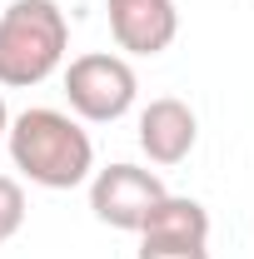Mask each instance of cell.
I'll list each match as a JSON object with an SVG mask.
<instances>
[{
    "instance_id": "cell-7",
    "label": "cell",
    "mask_w": 254,
    "mask_h": 259,
    "mask_svg": "<svg viewBox=\"0 0 254 259\" xmlns=\"http://www.w3.org/2000/svg\"><path fill=\"white\" fill-rule=\"evenodd\" d=\"M140 239L155 244H209V209L190 194H164L150 220L140 225Z\"/></svg>"
},
{
    "instance_id": "cell-9",
    "label": "cell",
    "mask_w": 254,
    "mask_h": 259,
    "mask_svg": "<svg viewBox=\"0 0 254 259\" xmlns=\"http://www.w3.org/2000/svg\"><path fill=\"white\" fill-rule=\"evenodd\" d=\"M135 259H209V249L204 244H155V239H140Z\"/></svg>"
},
{
    "instance_id": "cell-6",
    "label": "cell",
    "mask_w": 254,
    "mask_h": 259,
    "mask_svg": "<svg viewBox=\"0 0 254 259\" xmlns=\"http://www.w3.org/2000/svg\"><path fill=\"white\" fill-rule=\"evenodd\" d=\"M194 145H199V115L185 100L159 95L140 110V150L150 155V164H180L190 160Z\"/></svg>"
},
{
    "instance_id": "cell-4",
    "label": "cell",
    "mask_w": 254,
    "mask_h": 259,
    "mask_svg": "<svg viewBox=\"0 0 254 259\" xmlns=\"http://www.w3.org/2000/svg\"><path fill=\"white\" fill-rule=\"evenodd\" d=\"M164 194L170 190H164V180L155 169H140V164H125V160L90 175V209H95L100 225H110V229L140 234V225L150 220V209Z\"/></svg>"
},
{
    "instance_id": "cell-5",
    "label": "cell",
    "mask_w": 254,
    "mask_h": 259,
    "mask_svg": "<svg viewBox=\"0 0 254 259\" xmlns=\"http://www.w3.org/2000/svg\"><path fill=\"white\" fill-rule=\"evenodd\" d=\"M110 35L125 55H164L180 35V5L175 0H105Z\"/></svg>"
},
{
    "instance_id": "cell-10",
    "label": "cell",
    "mask_w": 254,
    "mask_h": 259,
    "mask_svg": "<svg viewBox=\"0 0 254 259\" xmlns=\"http://www.w3.org/2000/svg\"><path fill=\"white\" fill-rule=\"evenodd\" d=\"M5 130H10V110H5V95H0V145H5Z\"/></svg>"
},
{
    "instance_id": "cell-2",
    "label": "cell",
    "mask_w": 254,
    "mask_h": 259,
    "mask_svg": "<svg viewBox=\"0 0 254 259\" xmlns=\"http://www.w3.org/2000/svg\"><path fill=\"white\" fill-rule=\"evenodd\" d=\"M70 20L55 0H10L0 10V85L30 90L65 65Z\"/></svg>"
},
{
    "instance_id": "cell-8",
    "label": "cell",
    "mask_w": 254,
    "mask_h": 259,
    "mask_svg": "<svg viewBox=\"0 0 254 259\" xmlns=\"http://www.w3.org/2000/svg\"><path fill=\"white\" fill-rule=\"evenodd\" d=\"M20 229H25V190H20V180L0 175V244L15 239Z\"/></svg>"
},
{
    "instance_id": "cell-3",
    "label": "cell",
    "mask_w": 254,
    "mask_h": 259,
    "mask_svg": "<svg viewBox=\"0 0 254 259\" xmlns=\"http://www.w3.org/2000/svg\"><path fill=\"white\" fill-rule=\"evenodd\" d=\"M140 95V80H135V65L115 50H90V55H75L65 65V100L80 120L90 125H115L135 110Z\"/></svg>"
},
{
    "instance_id": "cell-1",
    "label": "cell",
    "mask_w": 254,
    "mask_h": 259,
    "mask_svg": "<svg viewBox=\"0 0 254 259\" xmlns=\"http://www.w3.org/2000/svg\"><path fill=\"white\" fill-rule=\"evenodd\" d=\"M5 150L15 169L40 185V190H75L95 175V140L75 115L50 110V105H30L20 110L10 130H5Z\"/></svg>"
}]
</instances>
